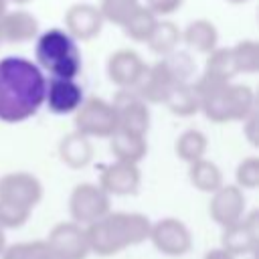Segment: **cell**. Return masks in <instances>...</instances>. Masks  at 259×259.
Returning <instances> with one entry per match:
<instances>
[{
  "label": "cell",
  "instance_id": "obj_1",
  "mask_svg": "<svg viewBox=\"0 0 259 259\" xmlns=\"http://www.w3.org/2000/svg\"><path fill=\"white\" fill-rule=\"evenodd\" d=\"M47 77L36 63L22 57L0 59V121L20 123L45 103Z\"/></svg>",
  "mask_w": 259,
  "mask_h": 259
},
{
  "label": "cell",
  "instance_id": "obj_2",
  "mask_svg": "<svg viewBox=\"0 0 259 259\" xmlns=\"http://www.w3.org/2000/svg\"><path fill=\"white\" fill-rule=\"evenodd\" d=\"M152 221L142 212L109 210L103 219L85 227L89 253L111 257L119 251L140 245L150 237Z\"/></svg>",
  "mask_w": 259,
  "mask_h": 259
},
{
  "label": "cell",
  "instance_id": "obj_3",
  "mask_svg": "<svg viewBox=\"0 0 259 259\" xmlns=\"http://www.w3.org/2000/svg\"><path fill=\"white\" fill-rule=\"evenodd\" d=\"M194 89L200 99V111L206 119L214 123L227 121H245L255 107V93L249 85L241 83H219L206 77H198Z\"/></svg>",
  "mask_w": 259,
  "mask_h": 259
},
{
  "label": "cell",
  "instance_id": "obj_4",
  "mask_svg": "<svg viewBox=\"0 0 259 259\" xmlns=\"http://www.w3.org/2000/svg\"><path fill=\"white\" fill-rule=\"evenodd\" d=\"M36 67L47 71L53 79H77L83 67V57L73 40L63 28H49L38 32L34 42Z\"/></svg>",
  "mask_w": 259,
  "mask_h": 259
},
{
  "label": "cell",
  "instance_id": "obj_5",
  "mask_svg": "<svg viewBox=\"0 0 259 259\" xmlns=\"http://www.w3.org/2000/svg\"><path fill=\"white\" fill-rule=\"evenodd\" d=\"M75 132L85 138H111L117 130L115 111L101 97H87L75 111Z\"/></svg>",
  "mask_w": 259,
  "mask_h": 259
},
{
  "label": "cell",
  "instance_id": "obj_6",
  "mask_svg": "<svg viewBox=\"0 0 259 259\" xmlns=\"http://www.w3.org/2000/svg\"><path fill=\"white\" fill-rule=\"evenodd\" d=\"M111 196H107L99 184H91V182H81L77 184L71 194H69V214L71 221L87 227L99 219H103L109 210H111Z\"/></svg>",
  "mask_w": 259,
  "mask_h": 259
},
{
  "label": "cell",
  "instance_id": "obj_7",
  "mask_svg": "<svg viewBox=\"0 0 259 259\" xmlns=\"http://www.w3.org/2000/svg\"><path fill=\"white\" fill-rule=\"evenodd\" d=\"M148 241L154 245L158 253L168 255V257H182L192 249L190 229L174 217H166V219L152 223Z\"/></svg>",
  "mask_w": 259,
  "mask_h": 259
},
{
  "label": "cell",
  "instance_id": "obj_8",
  "mask_svg": "<svg viewBox=\"0 0 259 259\" xmlns=\"http://www.w3.org/2000/svg\"><path fill=\"white\" fill-rule=\"evenodd\" d=\"M111 107L115 111L117 130L146 138L150 130V109L148 103H144L134 89H117Z\"/></svg>",
  "mask_w": 259,
  "mask_h": 259
},
{
  "label": "cell",
  "instance_id": "obj_9",
  "mask_svg": "<svg viewBox=\"0 0 259 259\" xmlns=\"http://www.w3.org/2000/svg\"><path fill=\"white\" fill-rule=\"evenodd\" d=\"M42 198V184L40 180L24 170L8 172L0 176V200L10 202L14 206L26 208L32 212V208Z\"/></svg>",
  "mask_w": 259,
  "mask_h": 259
},
{
  "label": "cell",
  "instance_id": "obj_10",
  "mask_svg": "<svg viewBox=\"0 0 259 259\" xmlns=\"http://www.w3.org/2000/svg\"><path fill=\"white\" fill-rule=\"evenodd\" d=\"M208 214L223 229H229V227L237 225L247 214V198H245V192L239 186H235V184H223L210 196Z\"/></svg>",
  "mask_w": 259,
  "mask_h": 259
},
{
  "label": "cell",
  "instance_id": "obj_11",
  "mask_svg": "<svg viewBox=\"0 0 259 259\" xmlns=\"http://www.w3.org/2000/svg\"><path fill=\"white\" fill-rule=\"evenodd\" d=\"M45 243L59 253L63 259H87L89 255V245L85 237V227L73 223V221H63L57 223L51 231Z\"/></svg>",
  "mask_w": 259,
  "mask_h": 259
},
{
  "label": "cell",
  "instance_id": "obj_12",
  "mask_svg": "<svg viewBox=\"0 0 259 259\" xmlns=\"http://www.w3.org/2000/svg\"><path fill=\"white\" fill-rule=\"evenodd\" d=\"M85 101V91L75 79H47L45 105L55 115L75 113Z\"/></svg>",
  "mask_w": 259,
  "mask_h": 259
},
{
  "label": "cell",
  "instance_id": "obj_13",
  "mask_svg": "<svg viewBox=\"0 0 259 259\" xmlns=\"http://www.w3.org/2000/svg\"><path fill=\"white\" fill-rule=\"evenodd\" d=\"M142 172L136 164L111 162L101 168L99 188L107 196H132L140 190Z\"/></svg>",
  "mask_w": 259,
  "mask_h": 259
},
{
  "label": "cell",
  "instance_id": "obj_14",
  "mask_svg": "<svg viewBox=\"0 0 259 259\" xmlns=\"http://www.w3.org/2000/svg\"><path fill=\"white\" fill-rule=\"evenodd\" d=\"M144 59L132 49H119L107 59V77L119 89H134L146 73Z\"/></svg>",
  "mask_w": 259,
  "mask_h": 259
},
{
  "label": "cell",
  "instance_id": "obj_15",
  "mask_svg": "<svg viewBox=\"0 0 259 259\" xmlns=\"http://www.w3.org/2000/svg\"><path fill=\"white\" fill-rule=\"evenodd\" d=\"M257 239H259V221H257V210H251L249 214L243 217L237 225L223 229L221 237V249L231 253L233 257L241 255H251L257 249Z\"/></svg>",
  "mask_w": 259,
  "mask_h": 259
},
{
  "label": "cell",
  "instance_id": "obj_16",
  "mask_svg": "<svg viewBox=\"0 0 259 259\" xmlns=\"http://www.w3.org/2000/svg\"><path fill=\"white\" fill-rule=\"evenodd\" d=\"M103 28V18L95 4L77 2L65 12V32L73 40H91L99 36Z\"/></svg>",
  "mask_w": 259,
  "mask_h": 259
},
{
  "label": "cell",
  "instance_id": "obj_17",
  "mask_svg": "<svg viewBox=\"0 0 259 259\" xmlns=\"http://www.w3.org/2000/svg\"><path fill=\"white\" fill-rule=\"evenodd\" d=\"M38 36V20L28 10H6L0 16V45L28 42Z\"/></svg>",
  "mask_w": 259,
  "mask_h": 259
},
{
  "label": "cell",
  "instance_id": "obj_18",
  "mask_svg": "<svg viewBox=\"0 0 259 259\" xmlns=\"http://www.w3.org/2000/svg\"><path fill=\"white\" fill-rule=\"evenodd\" d=\"M174 89H176V85H174V81L170 79V75L166 73V69L162 67L160 61L146 67L144 77L134 87V91L138 93V97L144 103H166L168 95Z\"/></svg>",
  "mask_w": 259,
  "mask_h": 259
},
{
  "label": "cell",
  "instance_id": "obj_19",
  "mask_svg": "<svg viewBox=\"0 0 259 259\" xmlns=\"http://www.w3.org/2000/svg\"><path fill=\"white\" fill-rule=\"evenodd\" d=\"M109 150H111L115 162H125V164L138 166V162H142L148 154V142L144 136L115 130V134L109 138Z\"/></svg>",
  "mask_w": 259,
  "mask_h": 259
},
{
  "label": "cell",
  "instance_id": "obj_20",
  "mask_svg": "<svg viewBox=\"0 0 259 259\" xmlns=\"http://www.w3.org/2000/svg\"><path fill=\"white\" fill-rule=\"evenodd\" d=\"M59 158L65 166H69L73 170H81V168L89 166V162L93 160L91 140L81 136L79 132L67 134L59 142Z\"/></svg>",
  "mask_w": 259,
  "mask_h": 259
},
{
  "label": "cell",
  "instance_id": "obj_21",
  "mask_svg": "<svg viewBox=\"0 0 259 259\" xmlns=\"http://www.w3.org/2000/svg\"><path fill=\"white\" fill-rule=\"evenodd\" d=\"M180 40H184V45L188 49L208 55L219 47V30L210 20L196 18V20L188 22L184 30H180Z\"/></svg>",
  "mask_w": 259,
  "mask_h": 259
},
{
  "label": "cell",
  "instance_id": "obj_22",
  "mask_svg": "<svg viewBox=\"0 0 259 259\" xmlns=\"http://www.w3.org/2000/svg\"><path fill=\"white\" fill-rule=\"evenodd\" d=\"M188 180L196 190L212 194L223 186V172L212 160L202 158L188 164Z\"/></svg>",
  "mask_w": 259,
  "mask_h": 259
},
{
  "label": "cell",
  "instance_id": "obj_23",
  "mask_svg": "<svg viewBox=\"0 0 259 259\" xmlns=\"http://www.w3.org/2000/svg\"><path fill=\"white\" fill-rule=\"evenodd\" d=\"M202 77L210 81H219V83H233V79L237 77V69L231 57V49L217 47L212 53H208Z\"/></svg>",
  "mask_w": 259,
  "mask_h": 259
},
{
  "label": "cell",
  "instance_id": "obj_24",
  "mask_svg": "<svg viewBox=\"0 0 259 259\" xmlns=\"http://www.w3.org/2000/svg\"><path fill=\"white\" fill-rule=\"evenodd\" d=\"M160 63H162V67L166 69V73L170 75V79L174 81L176 87L190 83L194 73H196V63H194V59L188 51H178L176 49V51L168 53L166 57H162Z\"/></svg>",
  "mask_w": 259,
  "mask_h": 259
},
{
  "label": "cell",
  "instance_id": "obj_25",
  "mask_svg": "<svg viewBox=\"0 0 259 259\" xmlns=\"http://www.w3.org/2000/svg\"><path fill=\"white\" fill-rule=\"evenodd\" d=\"M206 148H208L206 136H204L200 130H194V127L184 130V132L176 138V142H174V152H176V156H178L182 162H186V164H192V162H196V160H202L204 154H206Z\"/></svg>",
  "mask_w": 259,
  "mask_h": 259
},
{
  "label": "cell",
  "instance_id": "obj_26",
  "mask_svg": "<svg viewBox=\"0 0 259 259\" xmlns=\"http://www.w3.org/2000/svg\"><path fill=\"white\" fill-rule=\"evenodd\" d=\"M180 42V28L178 24H174L172 20H158L150 38L146 40V45L150 47L152 53L166 57L168 53L176 51Z\"/></svg>",
  "mask_w": 259,
  "mask_h": 259
},
{
  "label": "cell",
  "instance_id": "obj_27",
  "mask_svg": "<svg viewBox=\"0 0 259 259\" xmlns=\"http://www.w3.org/2000/svg\"><path fill=\"white\" fill-rule=\"evenodd\" d=\"M164 105L176 117H190V115H194V113L200 111V99H198V93H196V89H194L192 83H186V85L176 87L168 95V99H166Z\"/></svg>",
  "mask_w": 259,
  "mask_h": 259
},
{
  "label": "cell",
  "instance_id": "obj_28",
  "mask_svg": "<svg viewBox=\"0 0 259 259\" xmlns=\"http://www.w3.org/2000/svg\"><path fill=\"white\" fill-rule=\"evenodd\" d=\"M231 57L237 69V75H253L259 71V42L245 38L239 40L235 47H231Z\"/></svg>",
  "mask_w": 259,
  "mask_h": 259
},
{
  "label": "cell",
  "instance_id": "obj_29",
  "mask_svg": "<svg viewBox=\"0 0 259 259\" xmlns=\"http://www.w3.org/2000/svg\"><path fill=\"white\" fill-rule=\"evenodd\" d=\"M158 22V16H154L146 6L140 4V8L127 18V22L121 26L123 28V34L136 42H146L154 30Z\"/></svg>",
  "mask_w": 259,
  "mask_h": 259
},
{
  "label": "cell",
  "instance_id": "obj_30",
  "mask_svg": "<svg viewBox=\"0 0 259 259\" xmlns=\"http://www.w3.org/2000/svg\"><path fill=\"white\" fill-rule=\"evenodd\" d=\"M140 8V0H99V14L103 22H111L115 26H123L127 18Z\"/></svg>",
  "mask_w": 259,
  "mask_h": 259
},
{
  "label": "cell",
  "instance_id": "obj_31",
  "mask_svg": "<svg viewBox=\"0 0 259 259\" xmlns=\"http://www.w3.org/2000/svg\"><path fill=\"white\" fill-rule=\"evenodd\" d=\"M235 186L241 190H255L259 186V158L247 156L235 168Z\"/></svg>",
  "mask_w": 259,
  "mask_h": 259
},
{
  "label": "cell",
  "instance_id": "obj_32",
  "mask_svg": "<svg viewBox=\"0 0 259 259\" xmlns=\"http://www.w3.org/2000/svg\"><path fill=\"white\" fill-rule=\"evenodd\" d=\"M45 241H26V243H14L6 245L0 259H40L45 253Z\"/></svg>",
  "mask_w": 259,
  "mask_h": 259
},
{
  "label": "cell",
  "instance_id": "obj_33",
  "mask_svg": "<svg viewBox=\"0 0 259 259\" xmlns=\"http://www.w3.org/2000/svg\"><path fill=\"white\" fill-rule=\"evenodd\" d=\"M28 219H30V210L0 200V227L2 229H18Z\"/></svg>",
  "mask_w": 259,
  "mask_h": 259
},
{
  "label": "cell",
  "instance_id": "obj_34",
  "mask_svg": "<svg viewBox=\"0 0 259 259\" xmlns=\"http://www.w3.org/2000/svg\"><path fill=\"white\" fill-rule=\"evenodd\" d=\"M184 0H146V8L154 14V16H168V14H174L180 6H182Z\"/></svg>",
  "mask_w": 259,
  "mask_h": 259
},
{
  "label": "cell",
  "instance_id": "obj_35",
  "mask_svg": "<svg viewBox=\"0 0 259 259\" xmlns=\"http://www.w3.org/2000/svg\"><path fill=\"white\" fill-rule=\"evenodd\" d=\"M255 123H257V111H253L245 121H243V130H245V136L251 144H255Z\"/></svg>",
  "mask_w": 259,
  "mask_h": 259
},
{
  "label": "cell",
  "instance_id": "obj_36",
  "mask_svg": "<svg viewBox=\"0 0 259 259\" xmlns=\"http://www.w3.org/2000/svg\"><path fill=\"white\" fill-rule=\"evenodd\" d=\"M202 259H237V257H233L231 253H227V251L221 249V247H214V249H208Z\"/></svg>",
  "mask_w": 259,
  "mask_h": 259
},
{
  "label": "cell",
  "instance_id": "obj_37",
  "mask_svg": "<svg viewBox=\"0 0 259 259\" xmlns=\"http://www.w3.org/2000/svg\"><path fill=\"white\" fill-rule=\"evenodd\" d=\"M45 245H47V243H45ZM40 259H63V257H61L59 253H55V251L47 245V247H45V253H42V257H40Z\"/></svg>",
  "mask_w": 259,
  "mask_h": 259
},
{
  "label": "cell",
  "instance_id": "obj_38",
  "mask_svg": "<svg viewBox=\"0 0 259 259\" xmlns=\"http://www.w3.org/2000/svg\"><path fill=\"white\" fill-rule=\"evenodd\" d=\"M4 249H6V235H4V229L0 227V255H2Z\"/></svg>",
  "mask_w": 259,
  "mask_h": 259
},
{
  "label": "cell",
  "instance_id": "obj_39",
  "mask_svg": "<svg viewBox=\"0 0 259 259\" xmlns=\"http://www.w3.org/2000/svg\"><path fill=\"white\" fill-rule=\"evenodd\" d=\"M6 6H8V0H0V16L6 12Z\"/></svg>",
  "mask_w": 259,
  "mask_h": 259
},
{
  "label": "cell",
  "instance_id": "obj_40",
  "mask_svg": "<svg viewBox=\"0 0 259 259\" xmlns=\"http://www.w3.org/2000/svg\"><path fill=\"white\" fill-rule=\"evenodd\" d=\"M229 4H245V2H249V0H227Z\"/></svg>",
  "mask_w": 259,
  "mask_h": 259
},
{
  "label": "cell",
  "instance_id": "obj_41",
  "mask_svg": "<svg viewBox=\"0 0 259 259\" xmlns=\"http://www.w3.org/2000/svg\"><path fill=\"white\" fill-rule=\"evenodd\" d=\"M8 2H14V4H26V2H30V0H8Z\"/></svg>",
  "mask_w": 259,
  "mask_h": 259
}]
</instances>
